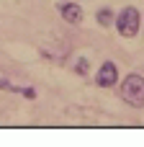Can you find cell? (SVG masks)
Masks as SVG:
<instances>
[{
  "label": "cell",
  "instance_id": "cell-2",
  "mask_svg": "<svg viewBox=\"0 0 144 147\" xmlns=\"http://www.w3.org/2000/svg\"><path fill=\"white\" fill-rule=\"evenodd\" d=\"M113 26L119 31V36L124 39H134L139 31H142V13L134 8V5H126L119 10V16L113 18Z\"/></svg>",
  "mask_w": 144,
  "mask_h": 147
},
{
  "label": "cell",
  "instance_id": "cell-8",
  "mask_svg": "<svg viewBox=\"0 0 144 147\" xmlns=\"http://www.w3.org/2000/svg\"><path fill=\"white\" fill-rule=\"evenodd\" d=\"M0 88H3V90H13V93H18V88H13V85H10L5 78H0Z\"/></svg>",
  "mask_w": 144,
  "mask_h": 147
},
{
  "label": "cell",
  "instance_id": "cell-5",
  "mask_svg": "<svg viewBox=\"0 0 144 147\" xmlns=\"http://www.w3.org/2000/svg\"><path fill=\"white\" fill-rule=\"evenodd\" d=\"M113 18H116L113 8H100V10L95 13V21H98L100 28H111V26H113Z\"/></svg>",
  "mask_w": 144,
  "mask_h": 147
},
{
  "label": "cell",
  "instance_id": "cell-1",
  "mask_svg": "<svg viewBox=\"0 0 144 147\" xmlns=\"http://www.w3.org/2000/svg\"><path fill=\"white\" fill-rule=\"evenodd\" d=\"M119 96L131 109H144V75H139V72L126 75L119 85Z\"/></svg>",
  "mask_w": 144,
  "mask_h": 147
},
{
  "label": "cell",
  "instance_id": "cell-4",
  "mask_svg": "<svg viewBox=\"0 0 144 147\" xmlns=\"http://www.w3.org/2000/svg\"><path fill=\"white\" fill-rule=\"evenodd\" d=\"M59 16H62V21H64V23H70V26H80V23H82V18H85V10H82V5H80V3L67 0V3H62V5H59Z\"/></svg>",
  "mask_w": 144,
  "mask_h": 147
},
{
  "label": "cell",
  "instance_id": "cell-6",
  "mask_svg": "<svg viewBox=\"0 0 144 147\" xmlns=\"http://www.w3.org/2000/svg\"><path fill=\"white\" fill-rule=\"evenodd\" d=\"M88 70H90V62H88L85 57H77V59H75V72H77L80 78H85Z\"/></svg>",
  "mask_w": 144,
  "mask_h": 147
},
{
  "label": "cell",
  "instance_id": "cell-7",
  "mask_svg": "<svg viewBox=\"0 0 144 147\" xmlns=\"http://www.w3.org/2000/svg\"><path fill=\"white\" fill-rule=\"evenodd\" d=\"M18 93H23L26 98H36V90L33 88H18Z\"/></svg>",
  "mask_w": 144,
  "mask_h": 147
},
{
  "label": "cell",
  "instance_id": "cell-3",
  "mask_svg": "<svg viewBox=\"0 0 144 147\" xmlns=\"http://www.w3.org/2000/svg\"><path fill=\"white\" fill-rule=\"evenodd\" d=\"M116 83H119V65L111 62V59H106L100 65V70L95 72V85H100V88H116Z\"/></svg>",
  "mask_w": 144,
  "mask_h": 147
}]
</instances>
